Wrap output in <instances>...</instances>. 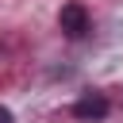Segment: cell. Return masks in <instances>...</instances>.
Wrapping results in <instances>:
<instances>
[{"instance_id":"2","label":"cell","mask_w":123,"mask_h":123,"mask_svg":"<svg viewBox=\"0 0 123 123\" xmlns=\"http://www.w3.org/2000/svg\"><path fill=\"white\" fill-rule=\"evenodd\" d=\"M73 115H77V119H104V115H108V96H100V92L81 96V100L73 104Z\"/></svg>"},{"instance_id":"1","label":"cell","mask_w":123,"mask_h":123,"mask_svg":"<svg viewBox=\"0 0 123 123\" xmlns=\"http://www.w3.org/2000/svg\"><path fill=\"white\" fill-rule=\"evenodd\" d=\"M58 23H62V31H65L69 38H81V35L88 31V12H85V4H65L62 15H58Z\"/></svg>"}]
</instances>
